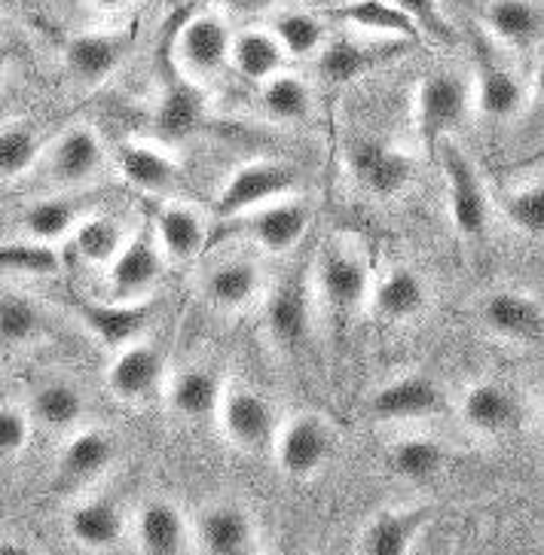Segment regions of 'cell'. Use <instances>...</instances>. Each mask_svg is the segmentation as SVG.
Wrapping results in <instances>:
<instances>
[{"label": "cell", "instance_id": "ba28073f", "mask_svg": "<svg viewBox=\"0 0 544 555\" xmlns=\"http://www.w3.org/2000/svg\"><path fill=\"white\" fill-rule=\"evenodd\" d=\"M471 107V86L456 74H431L416 92V122L426 144H441L463 126Z\"/></svg>", "mask_w": 544, "mask_h": 555}, {"label": "cell", "instance_id": "f6af8a7d", "mask_svg": "<svg viewBox=\"0 0 544 555\" xmlns=\"http://www.w3.org/2000/svg\"><path fill=\"white\" fill-rule=\"evenodd\" d=\"M397 13L410 18L416 34L431 37V40H446L450 37V22L444 16L441 0H389Z\"/></svg>", "mask_w": 544, "mask_h": 555}, {"label": "cell", "instance_id": "8d00e7d4", "mask_svg": "<svg viewBox=\"0 0 544 555\" xmlns=\"http://www.w3.org/2000/svg\"><path fill=\"white\" fill-rule=\"evenodd\" d=\"M202 114H205V104H202V92H199L197 82H175V86L165 89V95L160 99V107H156V131H160V138H165V141L190 138L199 129Z\"/></svg>", "mask_w": 544, "mask_h": 555}, {"label": "cell", "instance_id": "7dc6e473", "mask_svg": "<svg viewBox=\"0 0 544 555\" xmlns=\"http://www.w3.org/2000/svg\"><path fill=\"white\" fill-rule=\"evenodd\" d=\"M138 3H141V0H83V7H86L89 13H96V16H101V18L129 16Z\"/></svg>", "mask_w": 544, "mask_h": 555}, {"label": "cell", "instance_id": "681fc988", "mask_svg": "<svg viewBox=\"0 0 544 555\" xmlns=\"http://www.w3.org/2000/svg\"><path fill=\"white\" fill-rule=\"evenodd\" d=\"M10 77V50H7V43L0 40V86L7 82Z\"/></svg>", "mask_w": 544, "mask_h": 555}, {"label": "cell", "instance_id": "52a82bcc", "mask_svg": "<svg viewBox=\"0 0 544 555\" xmlns=\"http://www.w3.org/2000/svg\"><path fill=\"white\" fill-rule=\"evenodd\" d=\"M165 257L153 232H135L107 262V299L116 302H144L163 281Z\"/></svg>", "mask_w": 544, "mask_h": 555}, {"label": "cell", "instance_id": "e575fe53", "mask_svg": "<svg viewBox=\"0 0 544 555\" xmlns=\"http://www.w3.org/2000/svg\"><path fill=\"white\" fill-rule=\"evenodd\" d=\"M47 330L43 309L34 296L22 291H0V348H28L40 343Z\"/></svg>", "mask_w": 544, "mask_h": 555}, {"label": "cell", "instance_id": "d6a6232c", "mask_svg": "<svg viewBox=\"0 0 544 555\" xmlns=\"http://www.w3.org/2000/svg\"><path fill=\"white\" fill-rule=\"evenodd\" d=\"M71 242L86 266L107 269V262L119 254V247L129 242V229L123 227L119 217H111V214H86L71 232Z\"/></svg>", "mask_w": 544, "mask_h": 555}, {"label": "cell", "instance_id": "277c9868", "mask_svg": "<svg viewBox=\"0 0 544 555\" xmlns=\"http://www.w3.org/2000/svg\"><path fill=\"white\" fill-rule=\"evenodd\" d=\"M438 163L444 171L446 208L453 227L465 238H480L490 223V198L471 156L453 138H444L438 144Z\"/></svg>", "mask_w": 544, "mask_h": 555}, {"label": "cell", "instance_id": "60d3db41", "mask_svg": "<svg viewBox=\"0 0 544 555\" xmlns=\"http://www.w3.org/2000/svg\"><path fill=\"white\" fill-rule=\"evenodd\" d=\"M340 16L355 22L358 28L385 34V37H419L410 25V18L397 13L389 0H355V3L340 7Z\"/></svg>", "mask_w": 544, "mask_h": 555}, {"label": "cell", "instance_id": "f35d334b", "mask_svg": "<svg viewBox=\"0 0 544 555\" xmlns=\"http://www.w3.org/2000/svg\"><path fill=\"white\" fill-rule=\"evenodd\" d=\"M43 141L28 122H3L0 126V180L25 178L40 165Z\"/></svg>", "mask_w": 544, "mask_h": 555}, {"label": "cell", "instance_id": "ab89813d", "mask_svg": "<svg viewBox=\"0 0 544 555\" xmlns=\"http://www.w3.org/2000/svg\"><path fill=\"white\" fill-rule=\"evenodd\" d=\"M392 470L401 479L410 482H426L444 470L446 449L434 437H404L392 446Z\"/></svg>", "mask_w": 544, "mask_h": 555}, {"label": "cell", "instance_id": "1f68e13d", "mask_svg": "<svg viewBox=\"0 0 544 555\" xmlns=\"http://www.w3.org/2000/svg\"><path fill=\"white\" fill-rule=\"evenodd\" d=\"M220 391H224V385H220V376L215 370L190 366L168 382L165 400H168V409L184 422H202V418L215 415Z\"/></svg>", "mask_w": 544, "mask_h": 555}, {"label": "cell", "instance_id": "8fae6325", "mask_svg": "<svg viewBox=\"0 0 544 555\" xmlns=\"http://www.w3.org/2000/svg\"><path fill=\"white\" fill-rule=\"evenodd\" d=\"M104 159H107L104 141L99 131L86 122L59 131L55 141L50 147H43V156H40V163H47L50 178L67 190L89 183L104 168Z\"/></svg>", "mask_w": 544, "mask_h": 555}, {"label": "cell", "instance_id": "d590c367", "mask_svg": "<svg viewBox=\"0 0 544 555\" xmlns=\"http://www.w3.org/2000/svg\"><path fill=\"white\" fill-rule=\"evenodd\" d=\"M309 324V302L303 284H281L276 294L266 299V333L281 348H294L306 336Z\"/></svg>", "mask_w": 544, "mask_h": 555}, {"label": "cell", "instance_id": "c3c4849f", "mask_svg": "<svg viewBox=\"0 0 544 555\" xmlns=\"http://www.w3.org/2000/svg\"><path fill=\"white\" fill-rule=\"evenodd\" d=\"M227 10L239 13V16H264L269 10H276L279 0H224Z\"/></svg>", "mask_w": 544, "mask_h": 555}, {"label": "cell", "instance_id": "8992f818", "mask_svg": "<svg viewBox=\"0 0 544 555\" xmlns=\"http://www.w3.org/2000/svg\"><path fill=\"white\" fill-rule=\"evenodd\" d=\"M215 415L220 434L239 452H261L266 446H273L276 427H279L273 403L248 385H224Z\"/></svg>", "mask_w": 544, "mask_h": 555}, {"label": "cell", "instance_id": "83f0119b", "mask_svg": "<svg viewBox=\"0 0 544 555\" xmlns=\"http://www.w3.org/2000/svg\"><path fill=\"white\" fill-rule=\"evenodd\" d=\"M86 214H92L89 205L74 193L37 198L22 211V235L31 242H43V245H59V242L71 238V232L77 229Z\"/></svg>", "mask_w": 544, "mask_h": 555}, {"label": "cell", "instance_id": "ac0fdd59", "mask_svg": "<svg viewBox=\"0 0 544 555\" xmlns=\"http://www.w3.org/2000/svg\"><path fill=\"white\" fill-rule=\"evenodd\" d=\"M349 171L370 196L392 198L410 183L413 163L410 156L380 141H358L349 150Z\"/></svg>", "mask_w": 544, "mask_h": 555}, {"label": "cell", "instance_id": "9c48e42d", "mask_svg": "<svg viewBox=\"0 0 544 555\" xmlns=\"http://www.w3.org/2000/svg\"><path fill=\"white\" fill-rule=\"evenodd\" d=\"M370 284H374L370 262L364 254H358L355 245L337 242L321 254L318 269H315V287L330 309H358L370 296Z\"/></svg>", "mask_w": 544, "mask_h": 555}, {"label": "cell", "instance_id": "6da1fadb", "mask_svg": "<svg viewBox=\"0 0 544 555\" xmlns=\"http://www.w3.org/2000/svg\"><path fill=\"white\" fill-rule=\"evenodd\" d=\"M232 25L217 10H202L184 18V25L175 34V65L184 80L212 82L230 67Z\"/></svg>", "mask_w": 544, "mask_h": 555}, {"label": "cell", "instance_id": "f1b7e54d", "mask_svg": "<svg viewBox=\"0 0 544 555\" xmlns=\"http://www.w3.org/2000/svg\"><path fill=\"white\" fill-rule=\"evenodd\" d=\"M230 67L242 80L261 86L269 77L288 67V55L279 47L276 34L261 25H251L242 31H232L230 43Z\"/></svg>", "mask_w": 544, "mask_h": 555}, {"label": "cell", "instance_id": "5bb4252c", "mask_svg": "<svg viewBox=\"0 0 544 555\" xmlns=\"http://www.w3.org/2000/svg\"><path fill=\"white\" fill-rule=\"evenodd\" d=\"M153 238L163 250L165 262L187 266V262L199 260L205 254V247L212 245V227H208L205 214L193 208V205L165 202L156 211Z\"/></svg>", "mask_w": 544, "mask_h": 555}, {"label": "cell", "instance_id": "603a6c76", "mask_svg": "<svg viewBox=\"0 0 544 555\" xmlns=\"http://www.w3.org/2000/svg\"><path fill=\"white\" fill-rule=\"evenodd\" d=\"M199 287H202V296L208 306L220 311H242L261 296L264 269L251 257H230V260H220L217 266H212L202 275Z\"/></svg>", "mask_w": 544, "mask_h": 555}, {"label": "cell", "instance_id": "f546056e", "mask_svg": "<svg viewBox=\"0 0 544 555\" xmlns=\"http://www.w3.org/2000/svg\"><path fill=\"white\" fill-rule=\"evenodd\" d=\"M116 168L129 186L150 196H163L178 183V165L156 144H141V141L123 144L116 153Z\"/></svg>", "mask_w": 544, "mask_h": 555}, {"label": "cell", "instance_id": "bcb514c9", "mask_svg": "<svg viewBox=\"0 0 544 555\" xmlns=\"http://www.w3.org/2000/svg\"><path fill=\"white\" fill-rule=\"evenodd\" d=\"M31 415L22 406H0V461L18 457L31 442Z\"/></svg>", "mask_w": 544, "mask_h": 555}, {"label": "cell", "instance_id": "b9f144b4", "mask_svg": "<svg viewBox=\"0 0 544 555\" xmlns=\"http://www.w3.org/2000/svg\"><path fill=\"white\" fill-rule=\"evenodd\" d=\"M59 250L55 245L18 238L0 245V272H16V275H52L59 272Z\"/></svg>", "mask_w": 544, "mask_h": 555}, {"label": "cell", "instance_id": "d6986e66", "mask_svg": "<svg viewBox=\"0 0 544 555\" xmlns=\"http://www.w3.org/2000/svg\"><path fill=\"white\" fill-rule=\"evenodd\" d=\"M80 321L101 348L116 351L123 345L144 339V333L150 327V306L148 299L144 302H116V299L83 302Z\"/></svg>", "mask_w": 544, "mask_h": 555}, {"label": "cell", "instance_id": "2e32d148", "mask_svg": "<svg viewBox=\"0 0 544 555\" xmlns=\"http://www.w3.org/2000/svg\"><path fill=\"white\" fill-rule=\"evenodd\" d=\"M135 546L150 555H175L193 550L190 516L168 498H150L135 513Z\"/></svg>", "mask_w": 544, "mask_h": 555}, {"label": "cell", "instance_id": "3957f363", "mask_svg": "<svg viewBox=\"0 0 544 555\" xmlns=\"http://www.w3.org/2000/svg\"><path fill=\"white\" fill-rule=\"evenodd\" d=\"M337 446V430L318 412H298L276 427L273 452L288 479H313L328 467Z\"/></svg>", "mask_w": 544, "mask_h": 555}, {"label": "cell", "instance_id": "cb8c5ba5", "mask_svg": "<svg viewBox=\"0 0 544 555\" xmlns=\"http://www.w3.org/2000/svg\"><path fill=\"white\" fill-rule=\"evenodd\" d=\"M459 418L478 437H502L517 422V400L498 382H475L459 397Z\"/></svg>", "mask_w": 544, "mask_h": 555}, {"label": "cell", "instance_id": "ee69618b", "mask_svg": "<svg viewBox=\"0 0 544 555\" xmlns=\"http://www.w3.org/2000/svg\"><path fill=\"white\" fill-rule=\"evenodd\" d=\"M318 65H321L328 80L346 82L355 80L364 67L370 65V55L355 40H328L325 50L318 52Z\"/></svg>", "mask_w": 544, "mask_h": 555}, {"label": "cell", "instance_id": "484cf974", "mask_svg": "<svg viewBox=\"0 0 544 555\" xmlns=\"http://www.w3.org/2000/svg\"><path fill=\"white\" fill-rule=\"evenodd\" d=\"M374 309L380 311L385 321H413L429 306V284L410 266H392L382 272L380 281L370 284Z\"/></svg>", "mask_w": 544, "mask_h": 555}, {"label": "cell", "instance_id": "74e56055", "mask_svg": "<svg viewBox=\"0 0 544 555\" xmlns=\"http://www.w3.org/2000/svg\"><path fill=\"white\" fill-rule=\"evenodd\" d=\"M261 107L276 122H303L313 114V89L300 74H291L288 67L269 77L261 86Z\"/></svg>", "mask_w": 544, "mask_h": 555}, {"label": "cell", "instance_id": "44dd1931", "mask_svg": "<svg viewBox=\"0 0 544 555\" xmlns=\"http://www.w3.org/2000/svg\"><path fill=\"white\" fill-rule=\"evenodd\" d=\"M480 22L495 47L529 50L542 40L544 13L539 0H486Z\"/></svg>", "mask_w": 544, "mask_h": 555}, {"label": "cell", "instance_id": "d4e9b609", "mask_svg": "<svg viewBox=\"0 0 544 555\" xmlns=\"http://www.w3.org/2000/svg\"><path fill=\"white\" fill-rule=\"evenodd\" d=\"M89 400L77 382L71 378H47L31 391L28 400V415L31 425H40L52 434H67L86 422Z\"/></svg>", "mask_w": 544, "mask_h": 555}, {"label": "cell", "instance_id": "5b68a950", "mask_svg": "<svg viewBox=\"0 0 544 555\" xmlns=\"http://www.w3.org/2000/svg\"><path fill=\"white\" fill-rule=\"evenodd\" d=\"M298 183L300 171L291 163H279V159L245 163L220 186L215 198V217L232 220V217H242V214L261 208L266 202L294 196Z\"/></svg>", "mask_w": 544, "mask_h": 555}, {"label": "cell", "instance_id": "ffe728a7", "mask_svg": "<svg viewBox=\"0 0 544 555\" xmlns=\"http://www.w3.org/2000/svg\"><path fill=\"white\" fill-rule=\"evenodd\" d=\"M67 538L80 550H114L126 538V516L116 501L104 494H86L83 501L67 509L65 516Z\"/></svg>", "mask_w": 544, "mask_h": 555}, {"label": "cell", "instance_id": "7402d4cb", "mask_svg": "<svg viewBox=\"0 0 544 555\" xmlns=\"http://www.w3.org/2000/svg\"><path fill=\"white\" fill-rule=\"evenodd\" d=\"M126 47V34L119 31L74 34L65 47L67 74L83 86H101L123 65Z\"/></svg>", "mask_w": 544, "mask_h": 555}, {"label": "cell", "instance_id": "4316f807", "mask_svg": "<svg viewBox=\"0 0 544 555\" xmlns=\"http://www.w3.org/2000/svg\"><path fill=\"white\" fill-rule=\"evenodd\" d=\"M429 522V509L426 506H410V509H385L377 513L370 522L362 528L358 550L367 555H401L410 553L416 538L422 534V528Z\"/></svg>", "mask_w": 544, "mask_h": 555}, {"label": "cell", "instance_id": "30bf717a", "mask_svg": "<svg viewBox=\"0 0 544 555\" xmlns=\"http://www.w3.org/2000/svg\"><path fill=\"white\" fill-rule=\"evenodd\" d=\"M193 550L212 555H242L257 546V519L236 501H220L199 509L190 519Z\"/></svg>", "mask_w": 544, "mask_h": 555}, {"label": "cell", "instance_id": "4fadbf2b", "mask_svg": "<svg viewBox=\"0 0 544 555\" xmlns=\"http://www.w3.org/2000/svg\"><path fill=\"white\" fill-rule=\"evenodd\" d=\"M444 409V393L441 385L426 373H407V376L392 378L382 385L380 391L370 397V415L377 422H422Z\"/></svg>", "mask_w": 544, "mask_h": 555}, {"label": "cell", "instance_id": "7c38bea8", "mask_svg": "<svg viewBox=\"0 0 544 555\" xmlns=\"http://www.w3.org/2000/svg\"><path fill=\"white\" fill-rule=\"evenodd\" d=\"M163 376L165 363L160 348L138 339V343L111 351L104 382H107V391L114 393L119 403H144L150 393L160 391Z\"/></svg>", "mask_w": 544, "mask_h": 555}, {"label": "cell", "instance_id": "4dcf8cb0", "mask_svg": "<svg viewBox=\"0 0 544 555\" xmlns=\"http://www.w3.org/2000/svg\"><path fill=\"white\" fill-rule=\"evenodd\" d=\"M471 99L478 104V114L493 122H505L527 107V82L520 80L511 67L498 65V62H483L478 86L471 89Z\"/></svg>", "mask_w": 544, "mask_h": 555}, {"label": "cell", "instance_id": "7a4b0ae2", "mask_svg": "<svg viewBox=\"0 0 544 555\" xmlns=\"http://www.w3.org/2000/svg\"><path fill=\"white\" fill-rule=\"evenodd\" d=\"M220 223H224L220 232H239L257 250H264L269 257H284L306 238L309 223H313V208L303 198L284 196L266 202L242 217L220 220Z\"/></svg>", "mask_w": 544, "mask_h": 555}, {"label": "cell", "instance_id": "836d02e7", "mask_svg": "<svg viewBox=\"0 0 544 555\" xmlns=\"http://www.w3.org/2000/svg\"><path fill=\"white\" fill-rule=\"evenodd\" d=\"M269 31L276 34L288 62L291 59L294 62L318 59V52L325 50V43L330 40L328 22L309 13V10H281L279 16L273 18Z\"/></svg>", "mask_w": 544, "mask_h": 555}, {"label": "cell", "instance_id": "9a60e30c", "mask_svg": "<svg viewBox=\"0 0 544 555\" xmlns=\"http://www.w3.org/2000/svg\"><path fill=\"white\" fill-rule=\"evenodd\" d=\"M116 440L104 427H74L59 449L55 470L62 482L71 486H92L114 467Z\"/></svg>", "mask_w": 544, "mask_h": 555}, {"label": "cell", "instance_id": "e0dca14e", "mask_svg": "<svg viewBox=\"0 0 544 555\" xmlns=\"http://www.w3.org/2000/svg\"><path fill=\"white\" fill-rule=\"evenodd\" d=\"M480 321L493 336L505 343L529 345L542 339L544 314L535 296L520 291H495L480 306Z\"/></svg>", "mask_w": 544, "mask_h": 555}, {"label": "cell", "instance_id": "7bdbcfd3", "mask_svg": "<svg viewBox=\"0 0 544 555\" xmlns=\"http://www.w3.org/2000/svg\"><path fill=\"white\" fill-rule=\"evenodd\" d=\"M505 217H508V223H511L517 232H523V235H542L544 229V190L539 180H532V183H520V186H514L511 193L505 196Z\"/></svg>", "mask_w": 544, "mask_h": 555}]
</instances>
